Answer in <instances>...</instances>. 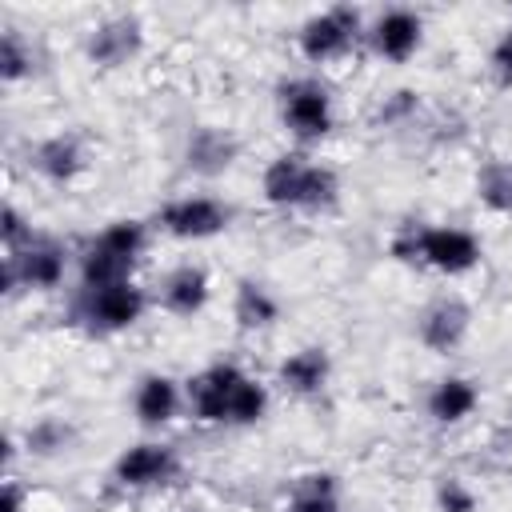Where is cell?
<instances>
[{
  "instance_id": "6da1fadb",
  "label": "cell",
  "mask_w": 512,
  "mask_h": 512,
  "mask_svg": "<svg viewBox=\"0 0 512 512\" xmlns=\"http://www.w3.org/2000/svg\"><path fill=\"white\" fill-rule=\"evenodd\" d=\"M188 408L200 424H236L248 428L268 412V388L260 380H252L240 364H212L200 376L188 380L184 388Z\"/></svg>"
},
{
  "instance_id": "7a4b0ae2",
  "label": "cell",
  "mask_w": 512,
  "mask_h": 512,
  "mask_svg": "<svg viewBox=\"0 0 512 512\" xmlns=\"http://www.w3.org/2000/svg\"><path fill=\"white\" fill-rule=\"evenodd\" d=\"M260 192L272 208H300V212H328L340 196V176L324 160L304 152H280L268 160L260 176Z\"/></svg>"
},
{
  "instance_id": "3957f363",
  "label": "cell",
  "mask_w": 512,
  "mask_h": 512,
  "mask_svg": "<svg viewBox=\"0 0 512 512\" xmlns=\"http://www.w3.org/2000/svg\"><path fill=\"white\" fill-rule=\"evenodd\" d=\"M392 256L408 264H428L444 276H464L480 264V240L468 228L452 224H404L392 236Z\"/></svg>"
},
{
  "instance_id": "277c9868",
  "label": "cell",
  "mask_w": 512,
  "mask_h": 512,
  "mask_svg": "<svg viewBox=\"0 0 512 512\" xmlns=\"http://www.w3.org/2000/svg\"><path fill=\"white\" fill-rule=\"evenodd\" d=\"M144 244H148V228L140 220H112L80 252V284L84 288H108V284L132 280Z\"/></svg>"
},
{
  "instance_id": "5b68a950",
  "label": "cell",
  "mask_w": 512,
  "mask_h": 512,
  "mask_svg": "<svg viewBox=\"0 0 512 512\" xmlns=\"http://www.w3.org/2000/svg\"><path fill=\"white\" fill-rule=\"evenodd\" d=\"M280 120L284 128L300 140V144H316L332 132L336 124V108H332V92L324 80L316 76H292L280 84Z\"/></svg>"
},
{
  "instance_id": "8992f818",
  "label": "cell",
  "mask_w": 512,
  "mask_h": 512,
  "mask_svg": "<svg viewBox=\"0 0 512 512\" xmlns=\"http://www.w3.org/2000/svg\"><path fill=\"white\" fill-rule=\"evenodd\" d=\"M360 12L352 4H332V8H320L312 12L300 32H296V48L308 64H328V60H340L344 52H352V44L360 40Z\"/></svg>"
},
{
  "instance_id": "52a82bcc",
  "label": "cell",
  "mask_w": 512,
  "mask_h": 512,
  "mask_svg": "<svg viewBox=\"0 0 512 512\" xmlns=\"http://www.w3.org/2000/svg\"><path fill=\"white\" fill-rule=\"evenodd\" d=\"M68 272V252L64 244L48 240V236H36L24 240L20 248H8L4 252V292H16V288H56Z\"/></svg>"
},
{
  "instance_id": "ba28073f",
  "label": "cell",
  "mask_w": 512,
  "mask_h": 512,
  "mask_svg": "<svg viewBox=\"0 0 512 512\" xmlns=\"http://www.w3.org/2000/svg\"><path fill=\"white\" fill-rule=\"evenodd\" d=\"M148 308V296L136 280L124 284H108V288H84L76 300V320H84L92 332L108 336V332H124L132 328Z\"/></svg>"
},
{
  "instance_id": "9c48e42d",
  "label": "cell",
  "mask_w": 512,
  "mask_h": 512,
  "mask_svg": "<svg viewBox=\"0 0 512 512\" xmlns=\"http://www.w3.org/2000/svg\"><path fill=\"white\" fill-rule=\"evenodd\" d=\"M232 220V208L216 196H200V192H188V196H176L160 208L156 224L176 236V240H208L216 232H224Z\"/></svg>"
},
{
  "instance_id": "30bf717a",
  "label": "cell",
  "mask_w": 512,
  "mask_h": 512,
  "mask_svg": "<svg viewBox=\"0 0 512 512\" xmlns=\"http://www.w3.org/2000/svg\"><path fill=\"white\" fill-rule=\"evenodd\" d=\"M364 36H368V44H372V52L380 60L408 64L424 44V16L416 8H408V4H392L368 24Z\"/></svg>"
},
{
  "instance_id": "8fae6325",
  "label": "cell",
  "mask_w": 512,
  "mask_h": 512,
  "mask_svg": "<svg viewBox=\"0 0 512 512\" xmlns=\"http://www.w3.org/2000/svg\"><path fill=\"white\" fill-rule=\"evenodd\" d=\"M140 48H144V24L136 12H112V16L96 20L84 40L88 60L100 68H124L128 60L140 56Z\"/></svg>"
},
{
  "instance_id": "7c38bea8",
  "label": "cell",
  "mask_w": 512,
  "mask_h": 512,
  "mask_svg": "<svg viewBox=\"0 0 512 512\" xmlns=\"http://www.w3.org/2000/svg\"><path fill=\"white\" fill-rule=\"evenodd\" d=\"M176 472H180V460L164 440H140L124 448L112 464V480L120 488H156V484H168Z\"/></svg>"
},
{
  "instance_id": "4fadbf2b",
  "label": "cell",
  "mask_w": 512,
  "mask_h": 512,
  "mask_svg": "<svg viewBox=\"0 0 512 512\" xmlns=\"http://www.w3.org/2000/svg\"><path fill=\"white\" fill-rule=\"evenodd\" d=\"M472 324V308L460 296H436L424 312H420V340L432 352H452Z\"/></svg>"
},
{
  "instance_id": "5bb4252c",
  "label": "cell",
  "mask_w": 512,
  "mask_h": 512,
  "mask_svg": "<svg viewBox=\"0 0 512 512\" xmlns=\"http://www.w3.org/2000/svg\"><path fill=\"white\" fill-rule=\"evenodd\" d=\"M188 404L184 388L168 376V372H148L140 384H136V396H132V412L144 428H164L176 420V412Z\"/></svg>"
},
{
  "instance_id": "9a60e30c",
  "label": "cell",
  "mask_w": 512,
  "mask_h": 512,
  "mask_svg": "<svg viewBox=\"0 0 512 512\" xmlns=\"http://www.w3.org/2000/svg\"><path fill=\"white\" fill-rule=\"evenodd\" d=\"M236 156H240V140H236L228 128L200 124V128H192V132H188L184 160H188V168H192V172H200V176L228 172Z\"/></svg>"
},
{
  "instance_id": "2e32d148",
  "label": "cell",
  "mask_w": 512,
  "mask_h": 512,
  "mask_svg": "<svg viewBox=\"0 0 512 512\" xmlns=\"http://www.w3.org/2000/svg\"><path fill=\"white\" fill-rule=\"evenodd\" d=\"M88 156H84V144L80 136L72 132H56V136H44L36 148H32V168L52 180V184H72L80 172H84Z\"/></svg>"
},
{
  "instance_id": "e0dca14e",
  "label": "cell",
  "mask_w": 512,
  "mask_h": 512,
  "mask_svg": "<svg viewBox=\"0 0 512 512\" xmlns=\"http://www.w3.org/2000/svg\"><path fill=\"white\" fill-rule=\"evenodd\" d=\"M328 376H332V356L320 344H308V348L288 352L280 360V368H276V380L288 392H296V396H316L328 384Z\"/></svg>"
},
{
  "instance_id": "ac0fdd59",
  "label": "cell",
  "mask_w": 512,
  "mask_h": 512,
  "mask_svg": "<svg viewBox=\"0 0 512 512\" xmlns=\"http://www.w3.org/2000/svg\"><path fill=\"white\" fill-rule=\"evenodd\" d=\"M212 296V284H208V272L200 264H176L164 284H160V304L172 312V316H196L204 312Z\"/></svg>"
},
{
  "instance_id": "d6986e66",
  "label": "cell",
  "mask_w": 512,
  "mask_h": 512,
  "mask_svg": "<svg viewBox=\"0 0 512 512\" xmlns=\"http://www.w3.org/2000/svg\"><path fill=\"white\" fill-rule=\"evenodd\" d=\"M476 404H480V392L468 376H444L428 392V416L436 424H460L476 412Z\"/></svg>"
},
{
  "instance_id": "ffe728a7",
  "label": "cell",
  "mask_w": 512,
  "mask_h": 512,
  "mask_svg": "<svg viewBox=\"0 0 512 512\" xmlns=\"http://www.w3.org/2000/svg\"><path fill=\"white\" fill-rule=\"evenodd\" d=\"M232 316H236L240 328H268L280 316V304L264 284L240 280L236 284V300H232Z\"/></svg>"
},
{
  "instance_id": "44dd1931",
  "label": "cell",
  "mask_w": 512,
  "mask_h": 512,
  "mask_svg": "<svg viewBox=\"0 0 512 512\" xmlns=\"http://www.w3.org/2000/svg\"><path fill=\"white\" fill-rule=\"evenodd\" d=\"M288 512H340V492L332 472H308L292 484Z\"/></svg>"
},
{
  "instance_id": "7402d4cb",
  "label": "cell",
  "mask_w": 512,
  "mask_h": 512,
  "mask_svg": "<svg viewBox=\"0 0 512 512\" xmlns=\"http://www.w3.org/2000/svg\"><path fill=\"white\" fill-rule=\"evenodd\" d=\"M476 196L492 212H512V160H488L476 172Z\"/></svg>"
},
{
  "instance_id": "603a6c76",
  "label": "cell",
  "mask_w": 512,
  "mask_h": 512,
  "mask_svg": "<svg viewBox=\"0 0 512 512\" xmlns=\"http://www.w3.org/2000/svg\"><path fill=\"white\" fill-rule=\"evenodd\" d=\"M32 64H36L32 44L16 28H4V36H0V80L4 84H16V80L32 76Z\"/></svg>"
},
{
  "instance_id": "cb8c5ba5",
  "label": "cell",
  "mask_w": 512,
  "mask_h": 512,
  "mask_svg": "<svg viewBox=\"0 0 512 512\" xmlns=\"http://www.w3.org/2000/svg\"><path fill=\"white\" fill-rule=\"evenodd\" d=\"M28 452H36V456H52V452H60L68 440H72V428L64 424V420H56V416H44V420H36L32 428H28Z\"/></svg>"
},
{
  "instance_id": "d4e9b609",
  "label": "cell",
  "mask_w": 512,
  "mask_h": 512,
  "mask_svg": "<svg viewBox=\"0 0 512 512\" xmlns=\"http://www.w3.org/2000/svg\"><path fill=\"white\" fill-rule=\"evenodd\" d=\"M436 508H440V512H476V492H472L464 480L448 476V480H440V488H436Z\"/></svg>"
},
{
  "instance_id": "484cf974",
  "label": "cell",
  "mask_w": 512,
  "mask_h": 512,
  "mask_svg": "<svg viewBox=\"0 0 512 512\" xmlns=\"http://www.w3.org/2000/svg\"><path fill=\"white\" fill-rule=\"evenodd\" d=\"M488 68H492V76H496L500 88H512V24L496 36V44L488 52Z\"/></svg>"
},
{
  "instance_id": "4316f807",
  "label": "cell",
  "mask_w": 512,
  "mask_h": 512,
  "mask_svg": "<svg viewBox=\"0 0 512 512\" xmlns=\"http://www.w3.org/2000/svg\"><path fill=\"white\" fill-rule=\"evenodd\" d=\"M0 240H4V252L20 248L24 240H32V224L20 216L16 204H4V212H0Z\"/></svg>"
},
{
  "instance_id": "83f0119b",
  "label": "cell",
  "mask_w": 512,
  "mask_h": 512,
  "mask_svg": "<svg viewBox=\"0 0 512 512\" xmlns=\"http://www.w3.org/2000/svg\"><path fill=\"white\" fill-rule=\"evenodd\" d=\"M416 104H420L416 92H412V88H400V92L388 96V104H380V120H388V124H392V120H404L408 112H416Z\"/></svg>"
},
{
  "instance_id": "f1b7e54d",
  "label": "cell",
  "mask_w": 512,
  "mask_h": 512,
  "mask_svg": "<svg viewBox=\"0 0 512 512\" xmlns=\"http://www.w3.org/2000/svg\"><path fill=\"white\" fill-rule=\"evenodd\" d=\"M0 512H24V488H20L16 480L4 484V504H0Z\"/></svg>"
}]
</instances>
